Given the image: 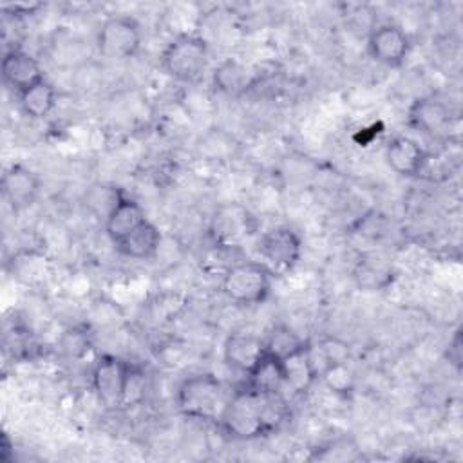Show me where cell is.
Instances as JSON below:
<instances>
[{
  "instance_id": "1",
  "label": "cell",
  "mask_w": 463,
  "mask_h": 463,
  "mask_svg": "<svg viewBox=\"0 0 463 463\" xmlns=\"http://www.w3.org/2000/svg\"><path fill=\"white\" fill-rule=\"evenodd\" d=\"M288 420V403L282 394H262L246 383L235 387L217 421L232 439L248 441L275 432Z\"/></svg>"
},
{
  "instance_id": "2",
  "label": "cell",
  "mask_w": 463,
  "mask_h": 463,
  "mask_svg": "<svg viewBox=\"0 0 463 463\" xmlns=\"http://www.w3.org/2000/svg\"><path fill=\"white\" fill-rule=\"evenodd\" d=\"M228 396L230 392L215 374L197 373L179 383L175 403L179 412L190 420L217 423Z\"/></svg>"
},
{
  "instance_id": "3",
  "label": "cell",
  "mask_w": 463,
  "mask_h": 463,
  "mask_svg": "<svg viewBox=\"0 0 463 463\" xmlns=\"http://www.w3.org/2000/svg\"><path fill=\"white\" fill-rule=\"evenodd\" d=\"M273 277L260 260H242L224 271L221 289L239 306H257L269 297Z\"/></svg>"
},
{
  "instance_id": "4",
  "label": "cell",
  "mask_w": 463,
  "mask_h": 463,
  "mask_svg": "<svg viewBox=\"0 0 463 463\" xmlns=\"http://www.w3.org/2000/svg\"><path fill=\"white\" fill-rule=\"evenodd\" d=\"M208 43L197 34H179L161 52L163 71L183 83L197 81L208 67Z\"/></svg>"
},
{
  "instance_id": "5",
  "label": "cell",
  "mask_w": 463,
  "mask_h": 463,
  "mask_svg": "<svg viewBox=\"0 0 463 463\" xmlns=\"http://www.w3.org/2000/svg\"><path fill=\"white\" fill-rule=\"evenodd\" d=\"M143 33L136 18L128 14H114L101 22L96 33V47L107 58L125 60L137 54Z\"/></svg>"
},
{
  "instance_id": "6",
  "label": "cell",
  "mask_w": 463,
  "mask_h": 463,
  "mask_svg": "<svg viewBox=\"0 0 463 463\" xmlns=\"http://www.w3.org/2000/svg\"><path fill=\"white\" fill-rule=\"evenodd\" d=\"M130 369L132 364L116 354H101L96 360L92 367V391L103 407L119 409L125 405Z\"/></svg>"
},
{
  "instance_id": "7",
  "label": "cell",
  "mask_w": 463,
  "mask_h": 463,
  "mask_svg": "<svg viewBox=\"0 0 463 463\" xmlns=\"http://www.w3.org/2000/svg\"><path fill=\"white\" fill-rule=\"evenodd\" d=\"M260 262L266 264L273 275L291 271L302 255V239L298 232L289 226H275L264 232L257 242Z\"/></svg>"
},
{
  "instance_id": "8",
  "label": "cell",
  "mask_w": 463,
  "mask_h": 463,
  "mask_svg": "<svg viewBox=\"0 0 463 463\" xmlns=\"http://www.w3.org/2000/svg\"><path fill=\"white\" fill-rule=\"evenodd\" d=\"M411 51L409 34L396 24H380L367 34L369 56L385 67H400Z\"/></svg>"
},
{
  "instance_id": "9",
  "label": "cell",
  "mask_w": 463,
  "mask_h": 463,
  "mask_svg": "<svg viewBox=\"0 0 463 463\" xmlns=\"http://www.w3.org/2000/svg\"><path fill=\"white\" fill-rule=\"evenodd\" d=\"M0 188L9 208L13 212H24L40 197L42 179L34 170L16 163L4 170Z\"/></svg>"
},
{
  "instance_id": "10",
  "label": "cell",
  "mask_w": 463,
  "mask_h": 463,
  "mask_svg": "<svg viewBox=\"0 0 463 463\" xmlns=\"http://www.w3.org/2000/svg\"><path fill=\"white\" fill-rule=\"evenodd\" d=\"M2 78L4 83L16 92H24L31 85L42 81L43 71L40 61L24 49H9L2 58Z\"/></svg>"
},
{
  "instance_id": "11",
  "label": "cell",
  "mask_w": 463,
  "mask_h": 463,
  "mask_svg": "<svg viewBox=\"0 0 463 463\" xmlns=\"http://www.w3.org/2000/svg\"><path fill=\"white\" fill-rule=\"evenodd\" d=\"M385 159L391 170L398 175L414 177L423 170L427 152L416 139L409 136H396L385 146Z\"/></svg>"
},
{
  "instance_id": "12",
  "label": "cell",
  "mask_w": 463,
  "mask_h": 463,
  "mask_svg": "<svg viewBox=\"0 0 463 463\" xmlns=\"http://www.w3.org/2000/svg\"><path fill=\"white\" fill-rule=\"evenodd\" d=\"M286 374V391L302 394L311 389L318 380V371L315 367L309 342H302L297 349L280 358Z\"/></svg>"
},
{
  "instance_id": "13",
  "label": "cell",
  "mask_w": 463,
  "mask_h": 463,
  "mask_svg": "<svg viewBox=\"0 0 463 463\" xmlns=\"http://www.w3.org/2000/svg\"><path fill=\"white\" fill-rule=\"evenodd\" d=\"M449 123V107L436 98H418L409 109V125L425 136L438 137L445 134Z\"/></svg>"
},
{
  "instance_id": "14",
  "label": "cell",
  "mask_w": 463,
  "mask_h": 463,
  "mask_svg": "<svg viewBox=\"0 0 463 463\" xmlns=\"http://www.w3.org/2000/svg\"><path fill=\"white\" fill-rule=\"evenodd\" d=\"M264 340L253 333L235 331L224 342V362L235 371L248 373L255 362L264 354Z\"/></svg>"
},
{
  "instance_id": "15",
  "label": "cell",
  "mask_w": 463,
  "mask_h": 463,
  "mask_svg": "<svg viewBox=\"0 0 463 463\" xmlns=\"http://www.w3.org/2000/svg\"><path fill=\"white\" fill-rule=\"evenodd\" d=\"M242 383L262 394H282L286 391L282 360L277 354L264 351V354L246 373V380Z\"/></svg>"
},
{
  "instance_id": "16",
  "label": "cell",
  "mask_w": 463,
  "mask_h": 463,
  "mask_svg": "<svg viewBox=\"0 0 463 463\" xmlns=\"http://www.w3.org/2000/svg\"><path fill=\"white\" fill-rule=\"evenodd\" d=\"M145 221H146L145 208L136 199L125 195L103 224L109 239L112 241V244H116L121 239H125L128 233H132Z\"/></svg>"
},
{
  "instance_id": "17",
  "label": "cell",
  "mask_w": 463,
  "mask_h": 463,
  "mask_svg": "<svg viewBox=\"0 0 463 463\" xmlns=\"http://www.w3.org/2000/svg\"><path fill=\"white\" fill-rule=\"evenodd\" d=\"M159 242H161V233L157 226L146 219L143 224H139L132 233H128L125 239H121L114 246L118 253H121L123 257L145 260L156 255V251L159 250Z\"/></svg>"
},
{
  "instance_id": "18",
  "label": "cell",
  "mask_w": 463,
  "mask_h": 463,
  "mask_svg": "<svg viewBox=\"0 0 463 463\" xmlns=\"http://www.w3.org/2000/svg\"><path fill=\"white\" fill-rule=\"evenodd\" d=\"M56 101H58V92L54 85L45 78L18 94V105L22 112L31 119L47 118L54 110Z\"/></svg>"
},
{
  "instance_id": "19",
  "label": "cell",
  "mask_w": 463,
  "mask_h": 463,
  "mask_svg": "<svg viewBox=\"0 0 463 463\" xmlns=\"http://www.w3.org/2000/svg\"><path fill=\"white\" fill-rule=\"evenodd\" d=\"M251 217L241 206H226L213 219V233L219 241L233 244L250 232Z\"/></svg>"
},
{
  "instance_id": "20",
  "label": "cell",
  "mask_w": 463,
  "mask_h": 463,
  "mask_svg": "<svg viewBox=\"0 0 463 463\" xmlns=\"http://www.w3.org/2000/svg\"><path fill=\"white\" fill-rule=\"evenodd\" d=\"M125 195L127 194L116 184L96 183V184L87 188L85 197H83V204L94 217H98L105 222L107 217L112 213V210L119 204V201Z\"/></svg>"
},
{
  "instance_id": "21",
  "label": "cell",
  "mask_w": 463,
  "mask_h": 463,
  "mask_svg": "<svg viewBox=\"0 0 463 463\" xmlns=\"http://www.w3.org/2000/svg\"><path fill=\"white\" fill-rule=\"evenodd\" d=\"M354 277L365 289H382L391 282L392 271L385 260L378 257H364L356 266Z\"/></svg>"
},
{
  "instance_id": "22",
  "label": "cell",
  "mask_w": 463,
  "mask_h": 463,
  "mask_svg": "<svg viewBox=\"0 0 463 463\" xmlns=\"http://www.w3.org/2000/svg\"><path fill=\"white\" fill-rule=\"evenodd\" d=\"M215 85L219 90L226 94H237L244 90L248 83V74L246 69L241 67L237 61H224L213 74Z\"/></svg>"
},
{
  "instance_id": "23",
  "label": "cell",
  "mask_w": 463,
  "mask_h": 463,
  "mask_svg": "<svg viewBox=\"0 0 463 463\" xmlns=\"http://www.w3.org/2000/svg\"><path fill=\"white\" fill-rule=\"evenodd\" d=\"M318 378H322V382L336 394L345 396L353 391L354 376H353V371L347 362H335V364L326 365Z\"/></svg>"
},
{
  "instance_id": "24",
  "label": "cell",
  "mask_w": 463,
  "mask_h": 463,
  "mask_svg": "<svg viewBox=\"0 0 463 463\" xmlns=\"http://www.w3.org/2000/svg\"><path fill=\"white\" fill-rule=\"evenodd\" d=\"M264 340V349L271 354H277L279 358L286 356L288 353H291L293 349H297L304 340L300 336H297L289 327L286 326H279L275 327Z\"/></svg>"
},
{
  "instance_id": "25",
  "label": "cell",
  "mask_w": 463,
  "mask_h": 463,
  "mask_svg": "<svg viewBox=\"0 0 463 463\" xmlns=\"http://www.w3.org/2000/svg\"><path fill=\"white\" fill-rule=\"evenodd\" d=\"M60 347L67 356L81 358L90 349V335L85 327H71L61 335Z\"/></svg>"
},
{
  "instance_id": "26",
  "label": "cell",
  "mask_w": 463,
  "mask_h": 463,
  "mask_svg": "<svg viewBox=\"0 0 463 463\" xmlns=\"http://www.w3.org/2000/svg\"><path fill=\"white\" fill-rule=\"evenodd\" d=\"M449 362L458 369L461 365V329H458L449 342Z\"/></svg>"
},
{
  "instance_id": "27",
  "label": "cell",
  "mask_w": 463,
  "mask_h": 463,
  "mask_svg": "<svg viewBox=\"0 0 463 463\" xmlns=\"http://www.w3.org/2000/svg\"><path fill=\"white\" fill-rule=\"evenodd\" d=\"M13 459V443L9 441L7 434H2V441H0V461L7 463Z\"/></svg>"
}]
</instances>
